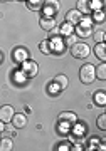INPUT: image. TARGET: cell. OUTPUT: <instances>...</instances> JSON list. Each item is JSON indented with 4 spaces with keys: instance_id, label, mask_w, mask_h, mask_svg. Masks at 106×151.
Wrapping results in <instances>:
<instances>
[{
    "instance_id": "obj_23",
    "label": "cell",
    "mask_w": 106,
    "mask_h": 151,
    "mask_svg": "<svg viewBox=\"0 0 106 151\" xmlns=\"http://www.w3.org/2000/svg\"><path fill=\"white\" fill-rule=\"evenodd\" d=\"M39 50H41L42 54H46V55L52 54V52H51V47H49V40H42V42L39 44Z\"/></svg>"
},
{
    "instance_id": "obj_33",
    "label": "cell",
    "mask_w": 106,
    "mask_h": 151,
    "mask_svg": "<svg viewBox=\"0 0 106 151\" xmlns=\"http://www.w3.org/2000/svg\"><path fill=\"white\" fill-rule=\"evenodd\" d=\"M4 131H5V123H4V121H0V134H2Z\"/></svg>"
},
{
    "instance_id": "obj_29",
    "label": "cell",
    "mask_w": 106,
    "mask_h": 151,
    "mask_svg": "<svg viewBox=\"0 0 106 151\" xmlns=\"http://www.w3.org/2000/svg\"><path fill=\"white\" fill-rule=\"evenodd\" d=\"M98 128H99L101 131H106V114H99V118H98Z\"/></svg>"
},
{
    "instance_id": "obj_31",
    "label": "cell",
    "mask_w": 106,
    "mask_h": 151,
    "mask_svg": "<svg viewBox=\"0 0 106 151\" xmlns=\"http://www.w3.org/2000/svg\"><path fill=\"white\" fill-rule=\"evenodd\" d=\"M83 148H84V145H83V143H76V145H71V150H73V151H81Z\"/></svg>"
},
{
    "instance_id": "obj_12",
    "label": "cell",
    "mask_w": 106,
    "mask_h": 151,
    "mask_svg": "<svg viewBox=\"0 0 106 151\" xmlns=\"http://www.w3.org/2000/svg\"><path fill=\"white\" fill-rule=\"evenodd\" d=\"M81 17H83V14H81L79 10H76V9H73V10H69L68 14H66V22H69V24H73V25H76V24H79Z\"/></svg>"
},
{
    "instance_id": "obj_32",
    "label": "cell",
    "mask_w": 106,
    "mask_h": 151,
    "mask_svg": "<svg viewBox=\"0 0 106 151\" xmlns=\"http://www.w3.org/2000/svg\"><path fill=\"white\" fill-rule=\"evenodd\" d=\"M49 34H51V35H59V27L56 25V27H54V29H52V30H51Z\"/></svg>"
},
{
    "instance_id": "obj_10",
    "label": "cell",
    "mask_w": 106,
    "mask_h": 151,
    "mask_svg": "<svg viewBox=\"0 0 106 151\" xmlns=\"http://www.w3.org/2000/svg\"><path fill=\"white\" fill-rule=\"evenodd\" d=\"M10 123L14 124V128H15V129H22V128H25V126H27V118H25V114L15 113Z\"/></svg>"
},
{
    "instance_id": "obj_11",
    "label": "cell",
    "mask_w": 106,
    "mask_h": 151,
    "mask_svg": "<svg viewBox=\"0 0 106 151\" xmlns=\"http://www.w3.org/2000/svg\"><path fill=\"white\" fill-rule=\"evenodd\" d=\"M39 25L46 30V32H51L57 24H56V19L54 17H46V15H42V19H41V22H39Z\"/></svg>"
},
{
    "instance_id": "obj_36",
    "label": "cell",
    "mask_w": 106,
    "mask_h": 151,
    "mask_svg": "<svg viewBox=\"0 0 106 151\" xmlns=\"http://www.w3.org/2000/svg\"><path fill=\"white\" fill-rule=\"evenodd\" d=\"M24 2H25V0H24Z\"/></svg>"
},
{
    "instance_id": "obj_30",
    "label": "cell",
    "mask_w": 106,
    "mask_h": 151,
    "mask_svg": "<svg viewBox=\"0 0 106 151\" xmlns=\"http://www.w3.org/2000/svg\"><path fill=\"white\" fill-rule=\"evenodd\" d=\"M57 150H59V151H68V150H71V143H69V141H62V143H59V145H57Z\"/></svg>"
},
{
    "instance_id": "obj_7",
    "label": "cell",
    "mask_w": 106,
    "mask_h": 151,
    "mask_svg": "<svg viewBox=\"0 0 106 151\" xmlns=\"http://www.w3.org/2000/svg\"><path fill=\"white\" fill-rule=\"evenodd\" d=\"M93 27L91 25H83V24H76L74 27V34L78 35V37H83V39H88L93 35Z\"/></svg>"
},
{
    "instance_id": "obj_3",
    "label": "cell",
    "mask_w": 106,
    "mask_h": 151,
    "mask_svg": "<svg viewBox=\"0 0 106 151\" xmlns=\"http://www.w3.org/2000/svg\"><path fill=\"white\" fill-rule=\"evenodd\" d=\"M49 40V47H51V52H56L57 55H62V52L66 50V44H64V39L59 37V35H51Z\"/></svg>"
},
{
    "instance_id": "obj_19",
    "label": "cell",
    "mask_w": 106,
    "mask_h": 151,
    "mask_svg": "<svg viewBox=\"0 0 106 151\" xmlns=\"http://www.w3.org/2000/svg\"><path fill=\"white\" fill-rule=\"evenodd\" d=\"M71 128H73V133H74L78 138H81V136L86 134V124H84V123L81 124V123H78V121H76V123L73 124Z\"/></svg>"
},
{
    "instance_id": "obj_28",
    "label": "cell",
    "mask_w": 106,
    "mask_h": 151,
    "mask_svg": "<svg viewBox=\"0 0 106 151\" xmlns=\"http://www.w3.org/2000/svg\"><path fill=\"white\" fill-rule=\"evenodd\" d=\"M76 40H78V35H76V34H71V35H66V37H64L66 47H71L73 44H76Z\"/></svg>"
},
{
    "instance_id": "obj_13",
    "label": "cell",
    "mask_w": 106,
    "mask_h": 151,
    "mask_svg": "<svg viewBox=\"0 0 106 151\" xmlns=\"http://www.w3.org/2000/svg\"><path fill=\"white\" fill-rule=\"evenodd\" d=\"M94 55L101 62H105L106 60V44L105 42H96L94 45Z\"/></svg>"
},
{
    "instance_id": "obj_20",
    "label": "cell",
    "mask_w": 106,
    "mask_h": 151,
    "mask_svg": "<svg viewBox=\"0 0 106 151\" xmlns=\"http://www.w3.org/2000/svg\"><path fill=\"white\" fill-rule=\"evenodd\" d=\"M93 101H94L98 106H105L106 104V92L105 91H96L94 96H93Z\"/></svg>"
},
{
    "instance_id": "obj_35",
    "label": "cell",
    "mask_w": 106,
    "mask_h": 151,
    "mask_svg": "<svg viewBox=\"0 0 106 151\" xmlns=\"http://www.w3.org/2000/svg\"><path fill=\"white\" fill-rule=\"evenodd\" d=\"M0 2H9V0H0Z\"/></svg>"
},
{
    "instance_id": "obj_8",
    "label": "cell",
    "mask_w": 106,
    "mask_h": 151,
    "mask_svg": "<svg viewBox=\"0 0 106 151\" xmlns=\"http://www.w3.org/2000/svg\"><path fill=\"white\" fill-rule=\"evenodd\" d=\"M14 114H15L14 108L9 106V104H5V106H2V108H0V121H4L5 124L10 123L12 118H14Z\"/></svg>"
},
{
    "instance_id": "obj_15",
    "label": "cell",
    "mask_w": 106,
    "mask_h": 151,
    "mask_svg": "<svg viewBox=\"0 0 106 151\" xmlns=\"http://www.w3.org/2000/svg\"><path fill=\"white\" fill-rule=\"evenodd\" d=\"M52 81L56 82L59 87H61V91H64V89L69 86V77H68V76H64V74H57Z\"/></svg>"
},
{
    "instance_id": "obj_26",
    "label": "cell",
    "mask_w": 106,
    "mask_h": 151,
    "mask_svg": "<svg viewBox=\"0 0 106 151\" xmlns=\"http://www.w3.org/2000/svg\"><path fill=\"white\" fill-rule=\"evenodd\" d=\"M14 79H15V81L19 82V84H24L25 81H29V77H27V76L24 74L22 70H17L15 74H14Z\"/></svg>"
},
{
    "instance_id": "obj_25",
    "label": "cell",
    "mask_w": 106,
    "mask_h": 151,
    "mask_svg": "<svg viewBox=\"0 0 106 151\" xmlns=\"http://www.w3.org/2000/svg\"><path fill=\"white\" fill-rule=\"evenodd\" d=\"M47 92H49V94H52V96H57L59 92H61V87H59L57 84L52 81V82L47 86Z\"/></svg>"
},
{
    "instance_id": "obj_22",
    "label": "cell",
    "mask_w": 106,
    "mask_h": 151,
    "mask_svg": "<svg viewBox=\"0 0 106 151\" xmlns=\"http://www.w3.org/2000/svg\"><path fill=\"white\" fill-rule=\"evenodd\" d=\"M94 74H96V77H98L99 81H105L106 79V64L105 62L99 64V65H96L94 67Z\"/></svg>"
},
{
    "instance_id": "obj_1",
    "label": "cell",
    "mask_w": 106,
    "mask_h": 151,
    "mask_svg": "<svg viewBox=\"0 0 106 151\" xmlns=\"http://www.w3.org/2000/svg\"><path fill=\"white\" fill-rule=\"evenodd\" d=\"M89 52H91V49L86 42H76L71 45V55L74 59H86L89 55Z\"/></svg>"
},
{
    "instance_id": "obj_21",
    "label": "cell",
    "mask_w": 106,
    "mask_h": 151,
    "mask_svg": "<svg viewBox=\"0 0 106 151\" xmlns=\"http://www.w3.org/2000/svg\"><path fill=\"white\" fill-rule=\"evenodd\" d=\"M91 20H93V24L105 22V12L103 10H91Z\"/></svg>"
},
{
    "instance_id": "obj_17",
    "label": "cell",
    "mask_w": 106,
    "mask_h": 151,
    "mask_svg": "<svg viewBox=\"0 0 106 151\" xmlns=\"http://www.w3.org/2000/svg\"><path fill=\"white\" fill-rule=\"evenodd\" d=\"M14 150V139L12 138H0V151H12Z\"/></svg>"
},
{
    "instance_id": "obj_9",
    "label": "cell",
    "mask_w": 106,
    "mask_h": 151,
    "mask_svg": "<svg viewBox=\"0 0 106 151\" xmlns=\"http://www.w3.org/2000/svg\"><path fill=\"white\" fill-rule=\"evenodd\" d=\"M57 121L59 123H66V124H73L78 121V116H76V113H73V111H62V113L57 116Z\"/></svg>"
},
{
    "instance_id": "obj_18",
    "label": "cell",
    "mask_w": 106,
    "mask_h": 151,
    "mask_svg": "<svg viewBox=\"0 0 106 151\" xmlns=\"http://www.w3.org/2000/svg\"><path fill=\"white\" fill-rule=\"evenodd\" d=\"M59 34L64 35V37H66V35H71V34H74V25L69 24V22H64L62 25L59 27Z\"/></svg>"
},
{
    "instance_id": "obj_4",
    "label": "cell",
    "mask_w": 106,
    "mask_h": 151,
    "mask_svg": "<svg viewBox=\"0 0 106 151\" xmlns=\"http://www.w3.org/2000/svg\"><path fill=\"white\" fill-rule=\"evenodd\" d=\"M20 65H22L20 70L27 76V77H29V79H32V77H36V76L39 74V65H37V62H36V60L27 59V60H24Z\"/></svg>"
},
{
    "instance_id": "obj_5",
    "label": "cell",
    "mask_w": 106,
    "mask_h": 151,
    "mask_svg": "<svg viewBox=\"0 0 106 151\" xmlns=\"http://www.w3.org/2000/svg\"><path fill=\"white\" fill-rule=\"evenodd\" d=\"M59 10H61V2L59 0H44L42 12L46 17H54Z\"/></svg>"
},
{
    "instance_id": "obj_14",
    "label": "cell",
    "mask_w": 106,
    "mask_h": 151,
    "mask_svg": "<svg viewBox=\"0 0 106 151\" xmlns=\"http://www.w3.org/2000/svg\"><path fill=\"white\" fill-rule=\"evenodd\" d=\"M76 10H79L83 15H89L91 14L89 0H78V4H76Z\"/></svg>"
},
{
    "instance_id": "obj_27",
    "label": "cell",
    "mask_w": 106,
    "mask_h": 151,
    "mask_svg": "<svg viewBox=\"0 0 106 151\" xmlns=\"http://www.w3.org/2000/svg\"><path fill=\"white\" fill-rule=\"evenodd\" d=\"M93 37H94L96 42H105L106 39V32L101 29V30H96V32H93Z\"/></svg>"
},
{
    "instance_id": "obj_34",
    "label": "cell",
    "mask_w": 106,
    "mask_h": 151,
    "mask_svg": "<svg viewBox=\"0 0 106 151\" xmlns=\"http://www.w3.org/2000/svg\"><path fill=\"white\" fill-rule=\"evenodd\" d=\"M2 60H4V54H2V52H0V62H2Z\"/></svg>"
},
{
    "instance_id": "obj_24",
    "label": "cell",
    "mask_w": 106,
    "mask_h": 151,
    "mask_svg": "<svg viewBox=\"0 0 106 151\" xmlns=\"http://www.w3.org/2000/svg\"><path fill=\"white\" fill-rule=\"evenodd\" d=\"M91 10H103V5H105V0H89Z\"/></svg>"
},
{
    "instance_id": "obj_16",
    "label": "cell",
    "mask_w": 106,
    "mask_h": 151,
    "mask_svg": "<svg viewBox=\"0 0 106 151\" xmlns=\"http://www.w3.org/2000/svg\"><path fill=\"white\" fill-rule=\"evenodd\" d=\"M25 5L29 10H42V5H44V0H25Z\"/></svg>"
},
{
    "instance_id": "obj_2",
    "label": "cell",
    "mask_w": 106,
    "mask_h": 151,
    "mask_svg": "<svg viewBox=\"0 0 106 151\" xmlns=\"http://www.w3.org/2000/svg\"><path fill=\"white\" fill-rule=\"evenodd\" d=\"M79 79H81V82H84V84H91V82L96 79L94 65L93 64H84L83 65V67L79 69Z\"/></svg>"
},
{
    "instance_id": "obj_6",
    "label": "cell",
    "mask_w": 106,
    "mask_h": 151,
    "mask_svg": "<svg viewBox=\"0 0 106 151\" xmlns=\"http://www.w3.org/2000/svg\"><path fill=\"white\" fill-rule=\"evenodd\" d=\"M29 54H30V52H29L25 47H22V45L20 47H15L12 50V60H14L15 64H22L24 60L29 59Z\"/></svg>"
}]
</instances>
